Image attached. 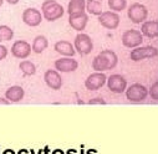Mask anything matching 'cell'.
I'll use <instances>...</instances> for the list:
<instances>
[{
	"mask_svg": "<svg viewBox=\"0 0 158 154\" xmlns=\"http://www.w3.org/2000/svg\"><path fill=\"white\" fill-rule=\"evenodd\" d=\"M117 62H118V57L112 50H103L94 59L92 68L97 72L108 71V70L114 68Z\"/></svg>",
	"mask_w": 158,
	"mask_h": 154,
	"instance_id": "obj_1",
	"label": "cell"
},
{
	"mask_svg": "<svg viewBox=\"0 0 158 154\" xmlns=\"http://www.w3.org/2000/svg\"><path fill=\"white\" fill-rule=\"evenodd\" d=\"M41 11L43 16L48 21H56L60 18L64 16V6L59 4L56 0H45L41 5Z\"/></svg>",
	"mask_w": 158,
	"mask_h": 154,
	"instance_id": "obj_2",
	"label": "cell"
},
{
	"mask_svg": "<svg viewBox=\"0 0 158 154\" xmlns=\"http://www.w3.org/2000/svg\"><path fill=\"white\" fill-rule=\"evenodd\" d=\"M127 16L128 19L133 22V24H142L147 20L148 16V10L143 4L139 3H133L132 5H130L128 11H127Z\"/></svg>",
	"mask_w": 158,
	"mask_h": 154,
	"instance_id": "obj_3",
	"label": "cell"
},
{
	"mask_svg": "<svg viewBox=\"0 0 158 154\" xmlns=\"http://www.w3.org/2000/svg\"><path fill=\"white\" fill-rule=\"evenodd\" d=\"M75 51L78 52L80 55H89L92 49H94V44H92V40L91 37L87 35V34H84V32H80L76 37H75Z\"/></svg>",
	"mask_w": 158,
	"mask_h": 154,
	"instance_id": "obj_4",
	"label": "cell"
},
{
	"mask_svg": "<svg viewBox=\"0 0 158 154\" xmlns=\"http://www.w3.org/2000/svg\"><path fill=\"white\" fill-rule=\"evenodd\" d=\"M147 95H148L147 88L143 85H141V83H133V85H131L126 90V97H127V99L131 101V102H135V103L144 101L146 97H147Z\"/></svg>",
	"mask_w": 158,
	"mask_h": 154,
	"instance_id": "obj_5",
	"label": "cell"
},
{
	"mask_svg": "<svg viewBox=\"0 0 158 154\" xmlns=\"http://www.w3.org/2000/svg\"><path fill=\"white\" fill-rule=\"evenodd\" d=\"M142 41H143V35L141 34L139 30H135V29L127 30L122 35V44L128 49H135L139 46Z\"/></svg>",
	"mask_w": 158,
	"mask_h": 154,
	"instance_id": "obj_6",
	"label": "cell"
},
{
	"mask_svg": "<svg viewBox=\"0 0 158 154\" xmlns=\"http://www.w3.org/2000/svg\"><path fill=\"white\" fill-rule=\"evenodd\" d=\"M106 82H107L108 90L113 93H122L127 88V81L125 80V77L122 75H118V73L111 75Z\"/></svg>",
	"mask_w": 158,
	"mask_h": 154,
	"instance_id": "obj_7",
	"label": "cell"
},
{
	"mask_svg": "<svg viewBox=\"0 0 158 154\" xmlns=\"http://www.w3.org/2000/svg\"><path fill=\"white\" fill-rule=\"evenodd\" d=\"M98 21L100 24L108 30H114L120 25V15L114 11H102L101 15H98Z\"/></svg>",
	"mask_w": 158,
	"mask_h": 154,
	"instance_id": "obj_8",
	"label": "cell"
},
{
	"mask_svg": "<svg viewBox=\"0 0 158 154\" xmlns=\"http://www.w3.org/2000/svg\"><path fill=\"white\" fill-rule=\"evenodd\" d=\"M158 56V50L153 46H142V47H135L133 51H131L130 57L132 61H142L144 59H152Z\"/></svg>",
	"mask_w": 158,
	"mask_h": 154,
	"instance_id": "obj_9",
	"label": "cell"
},
{
	"mask_svg": "<svg viewBox=\"0 0 158 154\" xmlns=\"http://www.w3.org/2000/svg\"><path fill=\"white\" fill-rule=\"evenodd\" d=\"M23 21L24 24H26L27 26H31V27H35V26H39L43 21V14L41 11H39L37 9L35 8H27L23 11Z\"/></svg>",
	"mask_w": 158,
	"mask_h": 154,
	"instance_id": "obj_10",
	"label": "cell"
},
{
	"mask_svg": "<svg viewBox=\"0 0 158 154\" xmlns=\"http://www.w3.org/2000/svg\"><path fill=\"white\" fill-rule=\"evenodd\" d=\"M106 81H107V77L103 72H95V73H91L86 79L85 86L90 91H96V90H100L101 87H103Z\"/></svg>",
	"mask_w": 158,
	"mask_h": 154,
	"instance_id": "obj_11",
	"label": "cell"
},
{
	"mask_svg": "<svg viewBox=\"0 0 158 154\" xmlns=\"http://www.w3.org/2000/svg\"><path fill=\"white\" fill-rule=\"evenodd\" d=\"M31 51V45L24 40H18L11 46V54L16 59H26L30 56Z\"/></svg>",
	"mask_w": 158,
	"mask_h": 154,
	"instance_id": "obj_12",
	"label": "cell"
},
{
	"mask_svg": "<svg viewBox=\"0 0 158 154\" xmlns=\"http://www.w3.org/2000/svg\"><path fill=\"white\" fill-rule=\"evenodd\" d=\"M87 22H89V15L85 11L69 15V24L76 31H84Z\"/></svg>",
	"mask_w": 158,
	"mask_h": 154,
	"instance_id": "obj_13",
	"label": "cell"
},
{
	"mask_svg": "<svg viewBox=\"0 0 158 154\" xmlns=\"http://www.w3.org/2000/svg\"><path fill=\"white\" fill-rule=\"evenodd\" d=\"M78 67V62L72 57H62L55 61V68L60 72H73Z\"/></svg>",
	"mask_w": 158,
	"mask_h": 154,
	"instance_id": "obj_14",
	"label": "cell"
},
{
	"mask_svg": "<svg viewBox=\"0 0 158 154\" xmlns=\"http://www.w3.org/2000/svg\"><path fill=\"white\" fill-rule=\"evenodd\" d=\"M44 81L51 90H60L62 87V79L57 71L48 70L44 75Z\"/></svg>",
	"mask_w": 158,
	"mask_h": 154,
	"instance_id": "obj_15",
	"label": "cell"
},
{
	"mask_svg": "<svg viewBox=\"0 0 158 154\" xmlns=\"http://www.w3.org/2000/svg\"><path fill=\"white\" fill-rule=\"evenodd\" d=\"M54 47H55V51L56 52H59L60 55H62L65 57H73V55L76 54L75 47L72 46V44L69 43V41H66V40L57 41Z\"/></svg>",
	"mask_w": 158,
	"mask_h": 154,
	"instance_id": "obj_16",
	"label": "cell"
},
{
	"mask_svg": "<svg viewBox=\"0 0 158 154\" xmlns=\"http://www.w3.org/2000/svg\"><path fill=\"white\" fill-rule=\"evenodd\" d=\"M141 34L149 37V38L157 37L158 36V21L157 20H149V21L142 22Z\"/></svg>",
	"mask_w": 158,
	"mask_h": 154,
	"instance_id": "obj_17",
	"label": "cell"
},
{
	"mask_svg": "<svg viewBox=\"0 0 158 154\" xmlns=\"http://www.w3.org/2000/svg\"><path fill=\"white\" fill-rule=\"evenodd\" d=\"M25 96V91L20 86H11L5 92V98L10 102H20Z\"/></svg>",
	"mask_w": 158,
	"mask_h": 154,
	"instance_id": "obj_18",
	"label": "cell"
},
{
	"mask_svg": "<svg viewBox=\"0 0 158 154\" xmlns=\"http://www.w3.org/2000/svg\"><path fill=\"white\" fill-rule=\"evenodd\" d=\"M49 46V41L48 38L43 35H39L34 38L32 41V46H31V50L35 52V54H41L44 50H46V47Z\"/></svg>",
	"mask_w": 158,
	"mask_h": 154,
	"instance_id": "obj_19",
	"label": "cell"
},
{
	"mask_svg": "<svg viewBox=\"0 0 158 154\" xmlns=\"http://www.w3.org/2000/svg\"><path fill=\"white\" fill-rule=\"evenodd\" d=\"M85 10H86V0H70V3L67 5L69 15L84 13Z\"/></svg>",
	"mask_w": 158,
	"mask_h": 154,
	"instance_id": "obj_20",
	"label": "cell"
},
{
	"mask_svg": "<svg viewBox=\"0 0 158 154\" xmlns=\"http://www.w3.org/2000/svg\"><path fill=\"white\" fill-rule=\"evenodd\" d=\"M86 10L92 15H101L102 13V4L98 0H86Z\"/></svg>",
	"mask_w": 158,
	"mask_h": 154,
	"instance_id": "obj_21",
	"label": "cell"
},
{
	"mask_svg": "<svg viewBox=\"0 0 158 154\" xmlns=\"http://www.w3.org/2000/svg\"><path fill=\"white\" fill-rule=\"evenodd\" d=\"M14 37V31L8 25H0V43L10 41Z\"/></svg>",
	"mask_w": 158,
	"mask_h": 154,
	"instance_id": "obj_22",
	"label": "cell"
},
{
	"mask_svg": "<svg viewBox=\"0 0 158 154\" xmlns=\"http://www.w3.org/2000/svg\"><path fill=\"white\" fill-rule=\"evenodd\" d=\"M107 4L112 11L117 13V11H122L126 9L127 0H107Z\"/></svg>",
	"mask_w": 158,
	"mask_h": 154,
	"instance_id": "obj_23",
	"label": "cell"
},
{
	"mask_svg": "<svg viewBox=\"0 0 158 154\" xmlns=\"http://www.w3.org/2000/svg\"><path fill=\"white\" fill-rule=\"evenodd\" d=\"M19 68L26 76H32L36 72V66L31 61H27V60L26 61H21L20 65H19Z\"/></svg>",
	"mask_w": 158,
	"mask_h": 154,
	"instance_id": "obj_24",
	"label": "cell"
},
{
	"mask_svg": "<svg viewBox=\"0 0 158 154\" xmlns=\"http://www.w3.org/2000/svg\"><path fill=\"white\" fill-rule=\"evenodd\" d=\"M149 96L154 99V101H158V81H156L151 88H149Z\"/></svg>",
	"mask_w": 158,
	"mask_h": 154,
	"instance_id": "obj_25",
	"label": "cell"
},
{
	"mask_svg": "<svg viewBox=\"0 0 158 154\" xmlns=\"http://www.w3.org/2000/svg\"><path fill=\"white\" fill-rule=\"evenodd\" d=\"M6 55H8V49L4 45L0 44V61H2L3 59H5Z\"/></svg>",
	"mask_w": 158,
	"mask_h": 154,
	"instance_id": "obj_26",
	"label": "cell"
},
{
	"mask_svg": "<svg viewBox=\"0 0 158 154\" xmlns=\"http://www.w3.org/2000/svg\"><path fill=\"white\" fill-rule=\"evenodd\" d=\"M89 104H106V102H105L102 98L97 97V98H92V99H90V101H89Z\"/></svg>",
	"mask_w": 158,
	"mask_h": 154,
	"instance_id": "obj_27",
	"label": "cell"
},
{
	"mask_svg": "<svg viewBox=\"0 0 158 154\" xmlns=\"http://www.w3.org/2000/svg\"><path fill=\"white\" fill-rule=\"evenodd\" d=\"M10 101H8L6 98H3V97H0V104H9Z\"/></svg>",
	"mask_w": 158,
	"mask_h": 154,
	"instance_id": "obj_28",
	"label": "cell"
},
{
	"mask_svg": "<svg viewBox=\"0 0 158 154\" xmlns=\"http://www.w3.org/2000/svg\"><path fill=\"white\" fill-rule=\"evenodd\" d=\"M5 2L9 3V4H11V5H16V4L20 2V0H5Z\"/></svg>",
	"mask_w": 158,
	"mask_h": 154,
	"instance_id": "obj_29",
	"label": "cell"
},
{
	"mask_svg": "<svg viewBox=\"0 0 158 154\" xmlns=\"http://www.w3.org/2000/svg\"><path fill=\"white\" fill-rule=\"evenodd\" d=\"M4 2H5V0H0V8H2V5H3Z\"/></svg>",
	"mask_w": 158,
	"mask_h": 154,
	"instance_id": "obj_30",
	"label": "cell"
},
{
	"mask_svg": "<svg viewBox=\"0 0 158 154\" xmlns=\"http://www.w3.org/2000/svg\"><path fill=\"white\" fill-rule=\"evenodd\" d=\"M98 2H102V0H98Z\"/></svg>",
	"mask_w": 158,
	"mask_h": 154,
	"instance_id": "obj_31",
	"label": "cell"
}]
</instances>
